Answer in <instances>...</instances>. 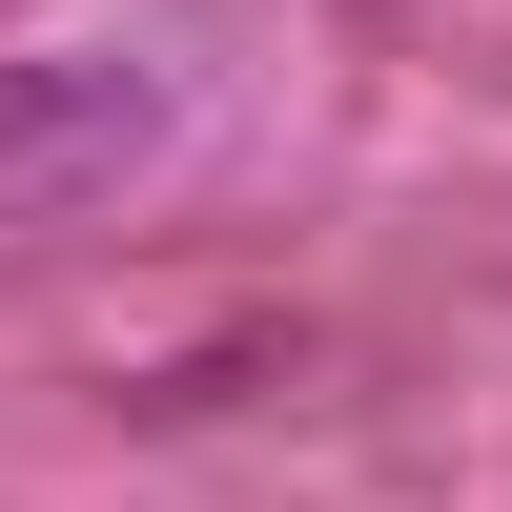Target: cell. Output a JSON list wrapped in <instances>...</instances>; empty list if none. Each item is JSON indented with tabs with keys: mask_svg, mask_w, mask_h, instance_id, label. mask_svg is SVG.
Masks as SVG:
<instances>
[{
	"mask_svg": "<svg viewBox=\"0 0 512 512\" xmlns=\"http://www.w3.org/2000/svg\"><path fill=\"white\" fill-rule=\"evenodd\" d=\"M226 103V21L205 0H144V21H62V41H0V246H62L123 226L164 164L205 144Z\"/></svg>",
	"mask_w": 512,
	"mask_h": 512,
	"instance_id": "cell-1",
	"label": "cell"
}]
</instances>
